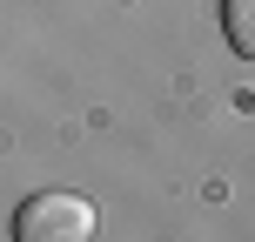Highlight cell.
I'll return each instance as SVG.
<instances>
[{
    "label": "cell",
    "instance_id": "6da1fadb",
    "mask_svg": "<svg viewBox=\"0 0 255 242\" xmlns=\"http://www.w3.org/2000/svg\"><path fill=\"white\" fill-rule=\"evenodd\" d=\"M13 236L20 242H88L94 236V202L88 195H67V189H47V195H34L20 209Z\"/></svg>",
    "mask_w": 255,
    "mask_h": 242
},
{
    "label": "cell",
    "instance_id": "7a4b0ae2",
    "mask_svg": "<svg viewBox=\"0 0 255 242\" xmlns=\"http://www.w3.org/2000/svg\"><path fill=\"white\" fill-rule=\"evenodd\" d=\"M222 27H229V47L255 61V0H222Z\"/></svg>",
    "mask_w": 255,
    "mask_h": 242
}]
</instances>
